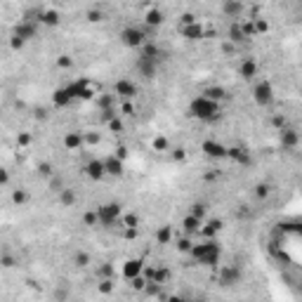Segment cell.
<instances>
[{
	"label": "cell",
	"mask_w": 302,
	"mask_h": 302,
	"mask_svg": "<svg viewBox=\"0 0 302 302\" xmlns=\"http://www.w3.org/2000/svg\"><path fill=\"white\" fill-rule=\"evenodd\" d=\"M85 19L90 24H99V22H104V12L97 10V7H90V10L85 12Z\"/></svg>",
	"instance_id": "38"
},
{
	"label": "cell",
	"mask_w": 302,
	"mask_h": 302,
	"mask_svg": "<svg viewBox=\"0 0 302 302\" xmlns=\"http://www.w3.org/2000/svg\"><path fill=\"white\" fill-rule=\"evenodd\" d=\"M226 40H229V43H234V45L246 43V36H243V31H241V24H238V22H234L231 26H229V33H226Z\"/></svg>",
	"instance_id": "30"
},
{
	"label": "cell",
	"mask_w": 302,
	"mask_h": 302,
	"mask_svg": "<svg viewBox=\"0 0 302 302\" xmlns=\"http://www.w3.org/2000/svg\"><path fill=\"white\" fill-rule=\"evenodd\" d=\"M83 170H85V175L90 177V180H95V182H99V180L107 175L104 173V161H102V158H92V161H87Z\"/></svg>",
	"instance_id": "17"
},
{
	"label": "cell",
	"mask_w": 302,
	"mask_h": 302,
	"mask_svg": "<svg viewBox=\"0 0 302 302\" xmlns=\"http://www.w3.org/2000/svg\"><path fill=\"white\" fill-rule=\"evenodd\" d=\"M189 116L201 123H217L222 118V104L220 102H213L208 99L205 95H196L191 102H189Z\"/></svg>",
	"instance_id": "1"
},
{
	"label": "cell",
	"mask_w": 302,
	"mask_h": 302,
	"mask_svg": "<svg viewBox=\"0 0 302 302\" xmlns=\"http://www.w3.org/2000/svg\"><path fill=\"white\" fill-rule=\"evenodd\" d=\"M279 140H281V147L283 149H298V144H300V135H298V130L291 128V125H283L279 130Z\"/></svg>",
	"instance_id": "13"
},
{
	"label": "cell",
	"mask_w": 302,
	"mask_h": 302,
	"mask_svg": "<svg viewBox=\"0 0 302 302\" xmlns=\"http://www.w3.org/2000/svg\"><path fill=\"white\" fill-rule=\"evenodd\" d=\"M24 45H26V43H24L22 38H17V36H10V47L14 50V52H19V50H24Z\"/></svg>",
	"instance_id": "52"
},
{
	"label": "cell",
	"mask_w": 302,
	"mask_h": 302,
	"mask_svg": "<svg viewBox=\"0 0 302 302\" xmlns=\"http://www.w3.org/2000/svg\"><path fill=\"white\" fill-rule=\"evenodd\" d=\"M163 22H165V14H163L158 7H151V10L144 12V24H147V29H158Z\"/></svg>",
	"instance_id": "24"
},
{
	"label": "cell",
	"mask_w": 302,
	"mask_h": 302,
	"mask_svg": "<svg viewBox=\"0 0 302 302\" xmlns=\"http://www.w3.org/2000/svg\"><path fill=\"white\" fill-rule=\"evenodd\" d=\"M83 225L90 226V229H95V226H99L97 210H85V213H83Z\"/></svg>",
	"instance_id": "35"
},
{
	"label": "cell",
	"mask_w": 302,
	"mask_h": 302,
	"mask_svg": "<svg viewBox=\"0 0 302 302\" xmlns=\"http://www.w3.org/2000/svg\"><path fill=\"white\" fill-rule=\"evenodd\" d=\"M253 102L258 104V107H271L274 104V85H271L269 80H258L255 85H253Z\"/></svg>",
	"instance_id": "4"
},
{
	"label": "cell",
	"mask_w": 302,
	"mask_h": 302,
	"mask_svg": "<svg viewBox=\"0 0 302 302\" xmlns=\"http://www.w3.org/2000/svg\"><path fill=\"white\" fill-rule=\"evenodd\" d=\"M189 258L194 260L196 264H205V267H217L222 260V248L215 238H203L201 243H191Z\"/></svg>",
	"instance_id": "2"
},
{
	"label": "cell",
	"mask_w": 302,
	"mask_h": 302,
	"mask_svg": "<svg viewBox=\"0 0 302 302\" xmlns=\"http://www.w3.org/2000/svg\"><path fill=\"white\" fill-rule=\"evenodd\" d=\"M241 279H243V274L236 264H225L220 269V286H236V283H241Z\"/></svg>",
	"instance_id": "12"
},
{
	"label": "cell",
	"mask_w": 302,
	"mask_h": 302,
	"mask_svg": "<svg viewBox=\"0 0 302 302\" xmlns=\"http://www.w3.org/2000/svg\"><path fill=\"white\" fill-rule=\"evenodd\" d=\"M203 180H205V182H213V180H217V173H205Z\"/></svg>",
	"instance_id": "62"
},
{
	"label": "cell",
	"mask_w": 302,
	"mask_h": 302,
	"mask_svg": "<svg viewBox=\"0 0 302 302\" xmlns=\"http://www.w3.org/2000/svg\"><path fill=\"white\" fill-rule=\"evenodd\" d=\"M271 123H274V128H283V125H288V123H286V118H283V116H274V120H271Z\"/></svg>",
	"instance_id": "56"
},
{
	"label": "cell",
	"mask_w": 302,
	"mask_h": 302,
	"mask_svg": "<svg viewBox=\"0 0 302 302\" xmlns=\"http://www.w3.org/2000/svg\"><path fill=\"white\" fill-rule=\"evenodd\" d=\"M118 222L123 225V229H125V226H140V217L132 215V213H128V215H120Z\"/></svg>",
	"instance_id": "44"
},
{
	"label": "cell",
	"mask_w": 302,
	"mask_h": 302,
	"mask_svg": "<svg viewBox=\"0 0 302 302\" xmlns=\"http://www.w3.org/2000/svg\"><path fill=\"white\" fill-rule=\"evenodd\" d=\"M191 243H194V241H191V236H187V234H184L182 238H177V250H180V253H184V255H189Z\"/></svg>",
	"instance_id": "41"
},
{
	"label": "cell",
	"mask_w": 302,
	"mask_h": 302,
	"mask_svg": "<svg viewBox=\"0 0 302 302\" xmlns=\"http://www.w3.org/2000/svg\"><path fill=\"white\" fill-rule=\"evenodd\" d=\"M168 151H170L173 161H177V163L187 161V149H184V147H175V149H168Z\"/></svg>",
	"instance_id": "48"
},
{
	"label": "cell",
	"mask_w": 302,
	"mask_h": 302,
	"mask_svg": "<svg viewBox=\"0 0 302 302\" xmlns=\"http://www.w3.org/2000/svg\"><path fill=\"white\" fill-rule=\"evenodd\" d=\"M107 125H109V130H111V132H123V120H120L118 116H113Z\"/></svg>",
	"instance_id": "51"
},
{
	"label": "cell",
	"mask_w": 302,
	"mask_h": 302,
	"mask_svg": "<svg viewBox=\"0 0 302 302\" xmlns=\"http://www.w3.org/2000/svg\"><path fill=\"white\" fill-rule=\"evenodd\" d=\"M74 102H76V99L71 97V95H69V90H66V85H64V87H57V90L52 92V104H54L57 109H66V107H71Z\"/></svg>",
	"instance_id": "21"
},
{
	"label": "cell",
	"mask_w": 302,
	"mask_h": 302,
	"mask_svg": "<svg viewBox=\"0 0 302 302\" xmlns=\"http://www.w3.org/2000/svg\"><path fill=\"white\" fill-rule=\"evenodd\" d=\"M59 22H62V14H59V10H54V7H47V10L40 12V24H43V26H47V29H54V26H59Z\"/></svg>",
	"instance_id": "25"
},
{
	"label": "cell",
	"mask_w": 302,
	"mask_h": 302,
	"mask_svg": "<svg viewBox=\"0 0 302 302\" xmlns=\"http://www.w3.org/2000/svg\"><path fill=\"white\" fill-rule=\"evenodd\" d=\"M123 111H125V116H132V113H135V107L130 104V99H125V104H123Z\"/></svg>",
	"instance_id": "59"
},
{
	"label": "cell",
	"mask_w": 302,
	"mask_h": 302,
	"mask_svg": "<svg viewBox=\"0 0 302 302\" xmlns=\"http://www.w3.org/2000/svg\"><path fill=\"white\" fill-rule=\"evenodd\" d=\"M269 194H271V187H269V184L260 182L258 187H255V198H258V201H264V198H269Z\"/></svg>",
	"instance_id": "39"
},
{
	"label": "cell",
	"mask_w": 302,
	"mask_h": 302,
	"mask_svg": "<svg viewBox=\"0 0 302 302\" xmlns=\"http://www.w3.org/2000/svg\"><path fill=\"white\" fill-rule=\"evenodd\" d=\"M113 286H116L113 279H102L99 281V286H97V291L102 293V295H111V293H113Z\"/></svg>",
	"instance_id": "43"
},
{
	"label": "cell",
	"mask_w": 302,
	"mask_h": 302,
	"mask_svg": "<svg viewBox=\"0 0 302 302\" xmlns=\"http://www.w3.org/2000/svg\"><path fill=\"white\" fill-rule=\"evenodd\" d=\"M57 201H59L62 208H74L78 203V194H76V189H71V187H62L57 191Z\"/></svg>",
	"instance_id": "20"
},
{
	"label": "cell",
	"mask_w": 302,
	"mask_h": 302,
	"mask_svg": "<svg viewBox=\"0 0 302 302\" xmlns=\"http://www.w3.org/2000/svg\"><path fill=\"white\" fill-rule=\"evenodd\" d=\"M189 213H191V215H196L198 220H205V217H208V203H203V201H196V203L189 208Z\"/></svg>",
	"instance_id": "34"
},
{
	"label": "cell",
	"mask_w": 302,
	"mask_h": 302,
	"mask_svg": "<svg viewBox=\"0 0 302 302\" xmlns=\"http://www.w3.org/2000/svg\"><path fill=\"white\" fill-rule=\"evenodd\" d=\"M142 271H144V262L140 258H132V260H125V264H123V276L125 279H132V276H140Z\"/></svg>",
	"instance_id": "23"
},
{
	"label": "cell",
	"mask_w": 302,
	"mask_h": 302,
	"mask_svg": "<svg viewBox=\"0 0 302 302\" xmlns=\"http://www.w3.org/2000/svg\"><path fill=\"white\" fill-rule=\"evenodd\" d=\"M116 156H118L120 161H125V158H128V149H125V147H120V149L116 151Z\"/></svg>",
	"instance_id": "61"
},
{
	"label": "cell",
	"mask_w": 302,
	"mask_h": 302,
	"mask_svg": "<svg viewBox=\"0 0 302 302\" xmlns=\"http://www.w3.org/2000/svg\"><path fill=\"white\" fill-rule=\"evenodd\" d=\"M238 76L246 78V80H253L258 76V62L255 59H243L241 66H238Z\"/></svg>",
	"instance_id": "27"
},
{
	"label": "cell",
	"mask_w": 302,
	"mask_h": 302,
	"mask_svg": "<svg viewBox=\"0 0 302 302\" xmlns=\"http://www.w3.org/2000/svg\"><path fill=\"white\" fill-rule=\"evenodd\" d=\"M135 71L140 76L142 80H153L156 74H158V59H151V57H137L135 62Z\"/></svg>",
	"instance_id": "6"
},
{
	"label": "cell",
	"mask_w": 302,
	"mask_h": 302,
	"mask_svg": "<svg viewBox=\"0 0 302 302\" xmlns=\"http://www.w3.org/2000/svg\"><path fill=\"white\" fill-rule=\"evenodd\" d=\"M104 173L111 175V177H120V175L125 173V161H120L116 153L104 158Z\"/></svg>",
	"instance_id": "16"
},
{
	"label": "cell",
	"mask_w": 302,
	"mask_h": 302,
	"mask_svg": "<svg viewBox=\"0 0 302 302\" xmlns=\"http://www.w3.org/2000/svg\"><path fill=\"white\" fill-rule=\"evenodd\" d=\"M180 31H182V36L187 38V40H203L205 38V29L201 26L198 22H194V24H187V26H180Z\"/></svg>",
	"instance_id": "19"
},
{
	"label": "cell",
	"mask_w": 302,
	"mask_h": 302,
	"mask_svg": "<svg viewBox=\"0 0 302 302\" xmlns=\"http://www.w3.org/2000/svg\"><path fill=\"white\" fill-rule=\"evenodd\" d=\"M17 144H19V147H29V144H31V135H29V132H19V135H17Z\"/></svg>",
	"instance_id": "53"
},
{
	"label": "cell",
	"mask_w": 302,
	"mask_h": 302,
	"mask_svg": "<svg viewBox=\"0 0 302 302\" xmlns=\"http://www.w3.org/2000/svg\"><path fill=\"white\" fill-rule=\"evenodd\" d=\"M97 107H99V111L116 109V95L113 92H102V95H97Z\"/></svg>",
	"instance_id": "31"
},
{
	"label": "cell",
	"mask_w": 302,
	"mask_h": 302,
	"mask_svg": "<svg viewBox=\"0 0 302 302\" xmlns=\"http://www.w3.org/2000/svg\"><path fill=\"white\" fill-rule=\"evenodd\" d=\"M201 225H203V220H198L196 215L189 213V215H184V220H182V231L187 236H194V234H198Z\"/></svg>",
	"instance_id": "26"
},
{
	"label": "cell",
	"mask_w": 302,
	"mask_h": 302,
	"mask_svg": "<svg viewBox=\"0 0 302 302\" xmlns=\"http://www.w3.org/2000/svg\"><path fill=\"white\" fill-rule=\"evenodd\" d=\"M99 279H113V267H111V262H102V267L97 269Z\"/></svg>",
	"instance_id": "46"
},
{
	"label": "cell",
	"mask_w": 302,
	"mask_h": 302,
	"mask_svg": "<svg viewBox=\"0 0 302 302\" xmlns=\"http://www.w3.org/2000/svg\"><path fill=\"white\" fill-rule=\"evenodd\" d=\"M120 215H123V210H120V203H102L97 208V217H99V226H113L118 225Z\"/></svg>",
	"instance_id": "5"
},
{
	"label": "cell",
	"mask_w": 302,
	"mask_h": 302,
	"mask_svg": "<svg viewBox=\"0 0 302 302\" xmlns=\"http://www.w3.org/2000/svg\"><path fill=\"white\" fill-rule=\"evenodd\" d=\"M220 231H222V220H217V217L203 220V225H201V229H198V234H201L203 238H215Z\"/></svg>",
	"instance_id": "15"
},
{
	"label": "cell",
	"mask_w": 302,
	"mask_h": 302,
	"mask_svg": "<svg viewBox=\"0 0 302 302\" xmlns=\"http://www.w3.org/2000/svg\"><path fill=\"white\" fill-rule=\"evenodd\" d=\"M194 22H196V14H191V12H184L180 17V26H187V24H194Z\"/></svg>",
	"instance_id": "54"
},
{
	"label": "cell",
	"mask_w": 302,
	"mask_h": 302,
	"mask_svg": "<svg viewBox=\"0 0 302 302\" xmlns=\"http://www.w3.org/2000/svg\"><path fill=\"white\" fill-rule=\"evenodd\" d=\"M38 175H40V177H52V165H50V163L47 161H43V163H38Z\"/></svg>",
	"instance_id": "50"
},
{
	"label": "cell",
	"mask_w": 302,
	"mask_h": 302,
	"mask_svg": "<svg viewBox=\"0 0 302 302\" xmlns=\"http://www.w3.org/2000/svg\"><path fill=\"white\" fill-rule=\"evenodd\" d=\"M66 151H78L85 147V142H83V132H78V130H69L64 135V140H62Z\"/></svg>",
	"instance_id": "14"
},
{
	"label": "cell",
	"mask_w": 302,
	"mask_h": 302,
	"mask_svg": "<svg viewBox=\"0 0 302 302\" xmlns=\"http://www.w3.org/2000/svg\"><path fill=\"white\" fill-rule=\"evenodd\" d=\"M140 54H142V57H151V59H158V62L163 59V50H161V47H158L156 43H153V40H144V43H142V47H140Z\"/></svg>",
	"instance_id": "28"
},
{
	"label": "cell",
	"mask_w": 302,
	"mask_h": 302,
	"mask_svg": "<svg viewBox=\"0 0 302 302\" xmlns=\"http://www.w3.org/2000/svg\"><path fill=\"white\" fill-rule=\"evenodd\" d=\"M90 262H92L90 253H85V250H78V253H74V264L78 267V269H85V267H90Z\"/></svg>",
	"instance_id": "32"
},
{
	"label": "cell",
	"mask_w": 302,
	"mask_h": 302,
	"mask_svg": "<svg viewBox=\"0 0 302 302\" xmlns=\"http://www.w3.org/2000/svg\"><path fill=\"white\" fill-rule=\"evenodd\" d=\"M130 286H132L137 293H142V291H144V286H147V276H144V274H140V276H132V279H130Z\"/></svg>",
	"instance_id": "47"
},
{
	"label": "cell",
	"mask_w": 302,
	"mask_h": 302,
	"mask_svg": "<svg viewBox=\"0 0 302 302\" xmlns=\"http://www.w3.org/2000/svg\"><path fill=\"white\" fill-rule=\"evenodd\" d=\"M36 118H38V120L47 118V109H38V111H36Z\"/></svg>",
	"instance_id": "60"
},
{
	"label": "cell",
	"mask_w": 302,
	"mask_h": 302,
	"mask_svg": "<svg viewBox=\"0 0 302 302\" xmlns=\"http://www.w3.org/2000/svg\"><path fill=\"white\" fill-rule=\"evenodd\" d=\"M137 92H140V87H137L135 80H130V78H118L116 85H113V95L120 99H135Z\"/></svg>",
	"instance_id": "8"
},
{
	"label": "cell",
	"mask_w": 302,
	"mask_h": 302,
	"mask_svg": "<svg viewBox=\"0 0 302 302\" xmlns=\"http://www.w3.org/2000/svg\"><path fill=\"white\" fill-rule=\"evenodd\" d=\"M173 238H175V231L170 225H161L156 229V243H158V246H170Z\"/></svg>",
	"instance_id": "29"
},
{
	"label": "cell",
	"mask_w": 302,
	"mask_h": 302,
	"mask_svg": "<svg viewBox=\"0 0 302 302\" xmlns=\"http://www.w3.org/2000/svg\"><path fill=\"white\" fill-rule=\"evenodd\" d=\"M201 151H203L208 158H213V161H225L226 158V147L217 140H205L201 144Z\"/></svg>",
	"instance_id": "10"
},
{
	"label": "cell",
	"mask_w": 302,
	"mask_h": 302,
	"mask_svg": "<svg viewBox=\"0 0 302 302\" xmlns=\"http://www.w3.org/2000/svg\"><path fill=\"white\" fill-rule=\"evenodd\" d=\"M234 50H236V45H234V43H229V40H226V43H222V52H225V54H231Z\"/></svg>",
	"instance_id": "58"
},
{
	"label": "cell",
	"mask_w": 302,
	"mask_h": 302,
	"mask_svg": "<svg viewBox=\"0 0 302 302\" xmlns=\"http://www.w3.org/2000/svg\"><path fill=\"white\" fill-rule=\"evenodd\" d=\"M118 38L125 47H130V50H140L142 43L149 40V33H147V29H142V26H125V29L120 31Z\"/></svg>",
	"instance_id": "3"
},
{
	"label": "cell",
	"mask_w": 302,
	"mask_h": 302,
	"mask_svg": "<svg viewBox=\"0 0 302 302\" xmlns=\"http://www.w3.org/2000/svg\"><path fill=\"white\" fill-rule=\"evenodd\" d=\"M10 198H12V203H14V205H19V208H22V205L29 203V191L19 187V189H14V191H12Z\"/></svg>",
	"instance_id": "33"
},
{
	"label": "cell",
	"mask_w": 302,
	"mask_h": 302,
	"mask_svg": "<svg viewBox=\"0 0 302 302\" xmlns=\"http://www.w3.org/2000/svg\"><path fill=\"white\" fill-rule=\"evenodd\" d=\"M83 142H85L87 147H97L99 142H102V135L99 132H83Z\"/></svg>",
	"instance_id": "45"
},
{
	"label": "cell",
	"mask_w": 302,
	"mask_h": 302,
	"mask_svg": "<svg viewBox=\"0 0 302 302\" xmlns=\"http://www.w3.org/2000/svg\"><path fill=\"white\" fill-rule=\"evenodd\" d=\"M226 158L236 165H250V153L243 147H226Z\"/></svg>",
	"instance_id": "18"
},
{
	"label": "cell",
	"mask_w": 302,
	"mask_h": 302,
	"mask_svg": "<svg viewBox=\"0 0 302 302\" xmlns=\"http://www.w3.org/2000/svg\"><path fill=\"white\" fill-rule=\"evenodd\" d=\"M38 26H40V24H33V22H26V19H19V24L14 26V31H12V36L22 38L24 43H31L33 38L38 36Z\"/></svg>",
	"instance_id": "9"
},
{
	"label": "cell",
	"mask_w": 302,
	"mask_h": 302,
	"mask_svg": "<svg viewBox=\"0 0 302 302\" xmlns=\"http://www.w3.org/2000/svg\"><path fill=\"white\" fill-rule=\"evenodd\" d=\"M14 264H17V258H14L12 253H2V255H0V267H2V269H12Z\"/></svg>",
	"instance_id": "42"
},
{
	"label": "cell",
	"mask_w": 302,
	"mask_h": 302,
	"mask_svg": "<svg viewBox=\"0 0 302 302\" xmlns=\"http://www.w3.org/2000/svg\"><path fill=\"white\" fill-rule=\"evenodd\" d=\"M253 26H255V36H262V33L269 31V22L264 17H253Z\"/></svg>",
	"instance_id": "36"
},
{
	"label": "cell",
	"mask_w": 302,
	"mask_h": 302,
	"mask_svg": "<svg viewBox=\"0 0 302 302\" xmlns=\"http://www.w3.org/2000/svg\"><path fill=\"white\" fill-rule=\"evenodd\" d=\"M151 149L153 151H168L170 149V140L163 137V135H158V137H153V142H151Z\"/></svg>",
	"instance_id": "37"
},
{
	"label": "cell",
	"mask_w": 302,
	"mask_h": 302,
	"mask_svg": "<svg viewBox=\"0 0 302 302\" xmlns=\"http://www.w3.org/2000/svg\"><path fill=\"white\" fill-rule=\"evenodd\" d=\"M201 95H205V97L213 99V102H220V104L231 97V95H229V90H226V87H222V85H208Z\"/></svg>",
	"instance_id": "22"
},
{
	"label": "cell",
	"mask_w": 302,
	"mask_h": 302,
	"mask_svg": "<svg viewBox=\"0 0 302 302\" xmlns=\"http://www.w3.org/2000/svg\"><path fill=\"white\" fill-rule=\"evenodd\" d=\"M113 116H118V113H116V109H107V111H102V118H104V123H109Z\"/></svg>",
	"instance_id": "55"
},
{
	"label": "cell",
	"mask_w": 302,
	"mask_h": 302,
	"mask_svg": "<svg viewBox=\"0 0 302 302\" xmlns=\"http://www.w3.org/2000/svg\"><path fill=\"white\" fill-rule=\"evenodd\" d=\"M71 66H74L71 54H59V57H57V69H71Z\"/></svg>",
	"instance_id": "49"
},
{
	"label": "cell",
	"mask_w": 302,
	"mask_h": 302,
	"mask_svg": "<svg viewBox=\"0 0 302 302\" xmlns=\"http://www.w3.org/2000/svg\"><path fill=\"white\" fill-rule=\"evenodd\" d=\"M246 12V2L243 0H222V14L226 19H234V22H241Z\"/></svg>",
	"instance_id": "11"
},
{
	"label": "cell",
	"mask_w": 302,
	"mask_h": 302,
	"mask_svg": "<svg viewBox=\"0 0 302 302\" xmlns=\"http://www.w3.org/2000/svg\"><path fill=\"white\" fill-rule=\"evenodd\" d=\"M7 182H10V173L0 168V187H5V184H7Z\"/></svg>",
	"instance_id": "57"
},
{
	"label": "cell",
	"mask_w": 302,
	"mask_h": 302,
	"mask_svg": "<svg viewBox=\"0 0 302 302\" xmlns=\"http://www.w3.org/2000/svg\"><path fill=\"white\" fill-rule=\"evenodd\" d=\"M241 24V31L246 36V40H253L255 38V26H253V19H246V22H238Z\"/></svg>",
	"instance_id": "40"
},
{
	"label": "cell",
	"mask_w": 302,
	"mask_h": 302,
	"mask_svg": "<svg viewBox=\"0 0 302 302\" xmlns=\"http://www.w3.org/2000/svg\"><path fill=\"white\" fill-rule=\"evenodd\" d=\"M66 90H69V95H71L74 99H92V95H95V87H92V83H90V80H85V78H78L76 83L66 85Z\"/></svg>",
	"instance_id": "7"
}]
</instances>
